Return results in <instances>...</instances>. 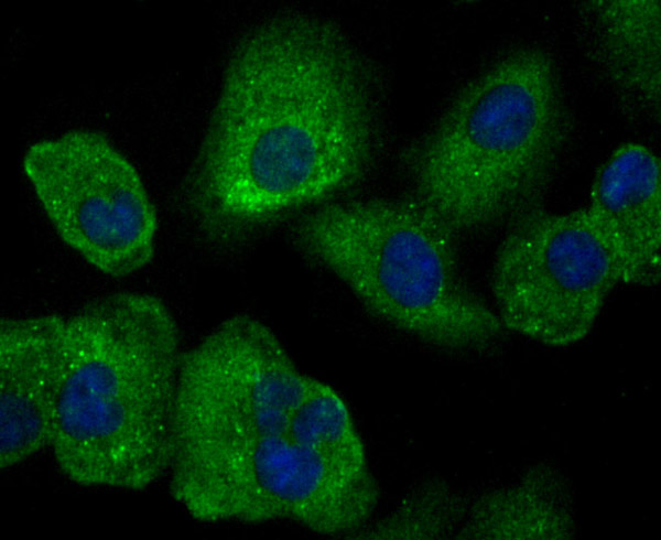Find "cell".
<instances>
[{"label": "cell", "instance_id": "6", "mask_svg": "<svg viewBox=\"0 0 661 540\" xmlns=\"http://www.w3.org/2000/svg\"><path fill=\"white\" fill-rule=\"evenodd\" d=\"M618 282L611 250L585 208L541 207L512 222L490 273L505 328L552 347L586 337Z\"/></svg>", "mask_w": 661, "mask_h": 540}, {"label": "cell", "instance_id": "7", "mask_svg": "<svg viewBox=\"0 0 661 540\" xmlns=\"http://www.w3.org/2000/svg\"><path fill=\"white\" fill-rule=\"evenodd\" d=\"M22 168L61 239L122 278L154 255L158 218L134 165L101 132L73 129L32 143Z\"/></svg>", "mask_w": 661, "mask_h": 540}, {"label": "cell", "instance_id": "8", "mask_svg": "<svg viewBox=\"0 0 661 540\" xmlns=\"http://www.w3.org/2000/svg\"><path fill=\"white\" fill-rule=\"evenodd\" d=\"M67 355V317L0 321V468L51 447Z\"/></svg>", "mask_w": 661, "mask_h": 540}, {"label": "cell", "instance_id": "1", "mask_svg": "<svg viewBox=\"0 0 661 540\" xmlns=\"http://www.w3.org/2000/svg\"><path fill=\"white\" fill-rule=\"evenodd\" d=\"M167 475L197 521H285L328 537L353 538L380 498L344 398L248 314L183 353Z\"/></svg>", "mask_w": 661, "mask_h": 540}, {"label": "cell", "instance_id": "10", "mask_svg": "<svg viewBox=\"0 0 661 540\" xmlns=\"http://www.w3.org/2000/svg\"><path fill=\"white\" fill-rule=\"evenodd\" d=\"M576 14L582 51L619 109L640 122L659 120L660 1L590 0Z\"/></svg>", "mask_w": 661, "mask_h": 540}, {"label": "cell", "instance_id": "4", "mask_svg": "<svg viewBox=\"0 0 661 540\" xmlns=\"http://www.w3.org/2000/svg\"><path fill=\"white\" fill-rule=\"evenodd\" d=\"M568 134L554 58L516 47L465 82L410 149L413 196L457 237L507 227L542 207Z\"/></svg>", "mask_w": 661, "mask_h": 540}, {"label": "cell", "instance_id": "2", "mask_svg": "<svg viewBox=\"0 0 661 540\" xmlns=\"http://www.w3.org/2000/svg\"><path fill=\"white\" fill-rule=\"evenodd\" d=\"M371 76L326 18L288 11L246 31L186 182L204 235L242 241L361 181L379 139Z\"/></svg>", "mask_w": 661, "mask_h": 540}, {"label": "cell", "instance_id": "5", "mask_svg": "<svg viewBox=\"0 0 661 540\" xmlns=\"http://www.w3.org/2000/svg\"><path fill=\"white\" fill-rule=\"evenodd\" d=\"M293 238L375 316L436 349L484 355L507 330L464 277L457 235L415 196L327 202Z\"/></svg>", "mask_w": 661, "mask_h": 540}, {"label": "cell", "instance_id": "12", "mask_svg": "<svg viewBox=\"0 0 661 540\" xmlns=\"http://www.w3.org/2000/svg\"><path fill=\"white\" fill-rule=\"evenodd\" d=\"M470 498L441 477L412 485L381 518L371 519L354 539H456Z\"/></svg>", "mask_w": 661, "mask_h": 540}, {"label": "cell", "instance_id": "11", "mask_svg": "<svg viewBox=\"0 0 661 540\" xmlns=\"http://www.w3.org/2000/svg\"><path fill=\"white\" fill-rule=\"evenodd\" d=\"M576 536L572 483L556 465L539 462L470 498L456 539L567 540Z\"/></svg>", "mask_w": 661, "mask_h": 540}, {"label": "cell", "instance_id": "3", "mask_svg": "<svg viewBox=\"0 0 661 540\" xmlns=\"http://www.w3.org/2000/svg\"><path fill=\"white\" fill-rule=\"evenodd\" d=\"M181 331L159 296L116 292L67 317V355L51 445L69 482L142 490L167 474Z\"/></svg>", "mask_w": 661, "mask_h": 540}, {"label": "cell", "instance_id": "9", "mask_svg": "<svg viewBox=\"0 0 661 540\" xmlns=\"http://www.w3.org/2000/svg\"><path fill=\"white\" fill-rule=\"evenodd\" d=\"M586 212L608 244L621 283L661 278V165L639 142L616 147L597 169Z\"/></svg>", "mask_w": 661, "mask_h": 540}]
</instances>
